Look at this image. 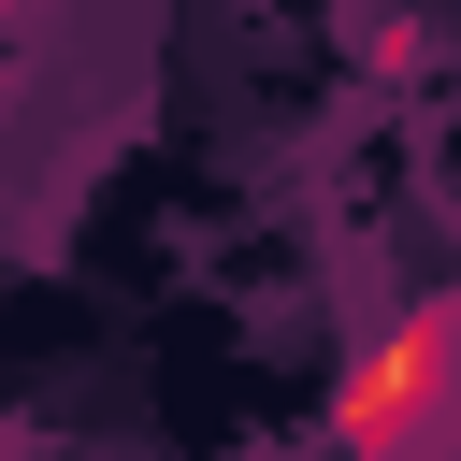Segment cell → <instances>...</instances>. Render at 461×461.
I'll return each mask as SVG.
<instances>
[{
	"label": "cell",
	"instance_id": "cell-1",
	"mask_svg": "<svg viewBox=\"0 0 461 461\" xmlns=\"http://www.w3.org/2000/svg\"><path fill=\"white\" fill-rule=\"evenodd\" d=\"M447 432H461V288L403 303L331 389V461H432Z\"/></svg>",
	"mask_w": 461,
	"mask_h": 461
}]
</instances>
